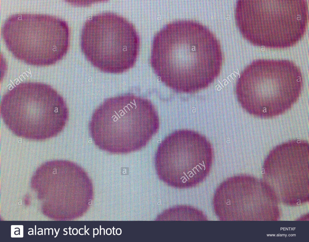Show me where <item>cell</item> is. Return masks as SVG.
Masks as SVG:
<instances>
[{
	"label": "cell",
	"mask_w": 309,
	"mask_h": 242,
	"mask_svg": "<svg viewBox=\"0 0 309 242\" xmlns=\"http://www.w3.org/2000/svg\"><path fill=\"white\" fill-rule=\"evenodd\" d=\"M2 107V118L11 131L32 140L43 141L56 136L68 118L63 98L42 83L21 84L5 95Z\"/></svg>",
	"instance_id": "277c9868"
},
{
	"label": "cell",
	"mask_w": 309,
	"mask_h": 242,
	"mask_svg": "<svg viewBox=\"0 0 309 242\" xmlns=\"http://www.w3.org/2000/svg\"><path fill=\"white\" fill-rule=\"evenodd\" d=\"M210 142L192 130L175 131L161 142L154 159L157 175L166 184L179 188L197 186L208 176L213 158Z\"/></svg>",
	"instance_id": "52a82bcc"
},
{
	"label": "cell",
	"mask_w": 309,
	"mask_h": 242,
	"mask_svg": "<svg viewBox=\"0 0 309 242\" xmlns=\"http://www.w3.org/2000/svg\"><path fill=\"white\" fill-rule=\"evenodd\" d=\"M81 44L83 53L94 67L105 73L118 74L135 65L140 40L132 24L108 12L94 15L85 22Z\"/></svg>",
	"instance_id": "5b68a950"
},
{
	"label": "cell",
	"mask_w": 309,
	"mask_h": 242,
	"mask_svg": "<svg viewBox=\"0 0 309 242\" xmlns=\"http://www.w3.org/2000/svg\"><path fill=\"white\" fill-rule=\"evenodd\" d=\"M223 57L214 34L196 21L170 23L154 37L150 63L160 80L177 92L194 93L220 75Z\"/></svg>",
	"instance_id": "6da1fadb"
},
{
	"label": "cell",
	"mask_w": 309,
	"mask_h": 242,
	"mask_svg": "<svg viewBox=\"0 0 309 242\" xmlns=\"http://www.w3.org/2000/svg\"><path fill=\"white\" fill-rule=\"evenodd\" d=\"M159 124L151 102L128 94L105 100L94 112L89 127L99 148L124 154L144 147L158 131Z\"/></svg>",
	"instance_id": "7a4b0ae2"
},
{
	"label": "cell",
	"mask_w": 309,
	"mask_h": 242,
	"mask_svg": "<svg viewBox=\"0 0 309 242\" xmlns=\"http://www.w3.org/2000/svg\"><path fill=\"white\" fill-rule=\"evenodd\" d=\"M2 34L7 47L14 56L32 65L55 63L65 55L69 47L68 24L49 15H14L5 22Z\"/></svg>",
	"instance_id": "8992f818"
},
{
	"label": "cell",
	"mask_w": 309,
	"mask_h": 242,
	"mask_svg": "<svg viewBox=\"0 0 309 242\" xmlns=\"http://www.w3.org/2000/svg\"><path fill=\"white\" fill-rule=\"evenodd\" d=\"M202 211L189 205H181L170 208L158 215L156 221H208Z\"/></svg>",
	"instance_id": "ba28073f"
},
{
	"label": "cell",
	"mask_w": 309,
	"mask_h": 242,
	"mask_svg": "<svg viewBox=\"0 0 309 242\" xmlns=\"http://www.w3.org/2000/svg\"><path fill=\"white\" fill-rule=\"evenodd\" d=\"M303 85L300 69L287 60H258L241 73L237 82V100L247 112L269 117L290 109Z\"/></svg>",
	"instance_id": "3957f363"
}]
</instances>
